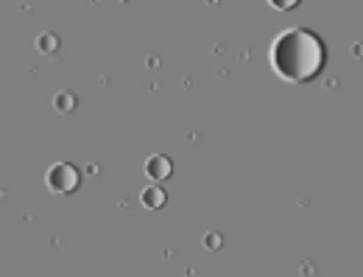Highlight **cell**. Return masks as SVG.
<instances>
[{
    "label": "cell",
    "instance_id": "1",
    "mask_svg": "<svg viewBox=\"0 0 363 277\" xmlns=\"http://www.w3.org/2000/svg\"><path fill=\"white\" fill-rule=\"evenodd\" d=\"M327 50L321 37H316L308 28H288L277 37L272 45V65L274 70L294 85H305L316 79L324 67Z\"/></svg>",
    "mask_w": 363,
    "mask_h": 277
},
{
    "label": "cell",
    "instance_id": "4",
    "mask_svg": "<svg viewBox=\"0 0 363 277\" xmlns=\"http://www.w3.org/2000/svg\"><path fill=\"white\" fill-rule=\"evenodd\" d=\"M143 202H145L148 207H160V205L165 202V196H162V190H157V188H148V190L143 193Z\"/></svg>",
    "mask_w": 363,
    "mask_h": 277
},
{
    "label": "cell",
    "instance_id": "3",
    "mask_svg": "<svg viewBox=\"0 0 363 277\" xmlns=\"http://www.w3.org/2000/svg\"><path fill=\"white\" fill-rule=\"evenodd\" d=\"M148 174H151L154 180H162V177L171 174V163H168L165 157H154V160L148 163Z\"/></svg>",
    "mask_w": 363,
    "mask_h": 277
},
{
    "label": "cell",
    "instance_id": "2",
    "mask_svg": "<svg viewBox=\"0 0 363 277\" xmlns=\"http://www.w3.org/2000/svg\"><path fill=\"white\" fill-rule=\"evenodd\" d=\"M48 185L59 193H70L79 185V171L73 165H53L48 174Z\"/></svg>",
    "mask_w": 363,
    "mask_h": 277
}]
</instances>
